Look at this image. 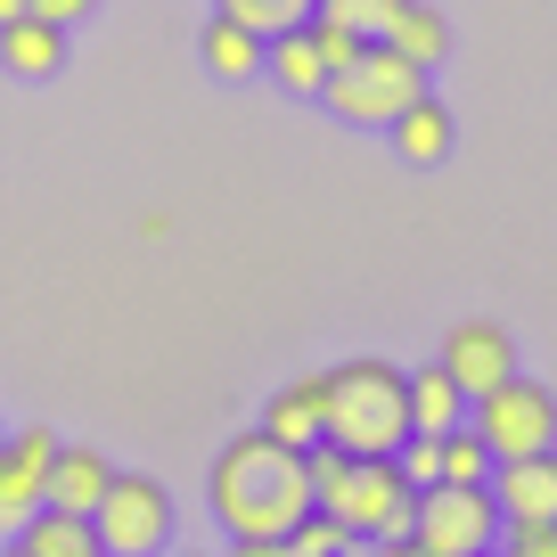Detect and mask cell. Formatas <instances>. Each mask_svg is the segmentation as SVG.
Returning <instances> with one entry per match:
<instances>
[{
	"label": "cell",
	"instance_id": "6da1fadb",
	"mask_svg": "<svg viewBox=\"0 0 557 557\" xmlns=\"http://www.w3.org/2000/svg\"><path fill=\"white\" fill-rule=\"evenodd\" d=\"M206 508L222 533H255V541H287L312 517V459L296 443H278L271 426H246L213 451L206 468Z\"/></svg>",
	"mask_w": 557,
	"mask_h": 557
},
{
	"label": "cell",
	"instance_id": "7a4b0ae2",
	"mask_svg": "<svg viewBox=\"0 0 557 557\" xmlns=\"http://www.w3.org/2000/svg\"><path fill=\"white\" fill-rule=\"evenodd\" d=\"M329 443L352 459H394L410 443V369L377 361H336L329 369Z\"/></svg>",
	"mask_w": 557,
	"mask_h": 557
},
{
	"label": "cell",
	"instance_id": "3957f363",
	"mask_svg": "<svg viewBox=\"0 0 557 557\" xmlns=\"http://www.w3.org/2000/svg\"><path fill=\"white\" fill-rule=\"evenodd\" d=\"M312 508H329L336 524H352L361 541H394L410 533V508H418V484L401 475V459H352L336 443H312Z\"/></svg>",
	"mask_w": 557,
	"mask_h": 557
},
{
	"label": "cell",
	"instance_id": "277c9868",
	"mask_svg": "<svg viewBox=\"0 0 557 557\" xmlns=\"http://www.w3.org/2000/svg\"><path fill=\"white\" fill-rule=\"evenodd\" d=\"M410 99H426V66H410L394 41H369V50L352 58V66H336L329 90H320V107H329L336 123H352V132H385Z\"/></svg>",
	"mask_w": 557,
	"mask_h": 557
},
{
	"label": "cell",
	"instance_id": "5b68a950",
	"mask_svg": "<svg viewBox=\"0 0 557 557\" xmlns=\"http://www.w3.org/2000/svg\"><path fill=\"white\" fill-rule=\"evenodd\" d=\"M410 533L435 557H492L500 549V500H492V484H426L410 508Z\"/></svg>",
	"mask_w": 557,
	"mask_h": 557
},
{
	"label": "cell",
	"instance_id": "8992f818",
	"mask_svg": "<svg viewBox=\"0 0 557 557\" xmlns=\"http://www.w3.org/2000/svg\"><path fill=\"white\" fill-rule=\"evenodd\" d=\"M468 426L492 443V459H524V451H557V394L533 377H500L492 394L468 401Z\"/></svg>",
	"mask_w": 557,
	"mask_h": 557
},
{
	"label": "cell",
	"instance_id": "52a82bcc",
	"mask_svg": "<svg viewBox=\"0 0 557 557\" xmlns=\"http://www.w3.org/2000/svg\"><path fill=\"white\" fill-rule=\"evenodd\" d=\"M99 541H107V557H164L173 549V492L157 475L115 468V484L99 500Z\"/></svg>",
	"mask_w": 557,
	"mask_h": 557
},
{
	"label": "cell",
	"instance_id": "ba28073f",
	"mask_svg": "<svg viewBox=\"0 0 557 557\" xmlns=\"http://www.w3.org/2000/svg\"><path fill=\"white\" fill-rule=\"evenodd\" d=\"M50 459H58L50 426H17L0 443V533H25L50 508Z\"/></svg>",
	"mask_w": 557,
	"mask_h": 557
},
{
	"label": "cell",
	"instance_id": "9c48e42d",
	"mask_svg": "<svg viewBox=\"0 0 557 557\" xmlns=\"http://www.w3.org/2000/svg\"><path fill=\"white\" fill-rule=\"evenodd\" d=\"M443 369L459 377V394H492L500 377H517V345H508L500 320H459L451 336H443Z\"/></svg>",
	"mask_w": 557,
	"mask_h": 557
},
{
	"label": "cell",
	"instance_id": "30bf717a",
	"mask_svg": "<svg viewBox=\"0 0 557 557\" xmlns=\"http://www.w3.org/2000/svg\"><path fill=\"white\" fill-rule=\"evenodd\" d=\"M492 500H500V524H557V451L492 459Z\"/></svg>",
	"mask_w": 557,
	"mask_h": 557
},
{
	"label": "cell",
	"instance_id": "8fae6325",
	"mask_svg": "<svg viewBox=\"0 0 557 557\" xmlns=\"http://www.w3.org/2000/svg\"><path fill=\"white\" fill-rule=\"evenodd\" d=\"M262 426H271L278 443H296V451L329 443V369H320V377H287L271 394V410H262Z\"/></svg>",
	"mask_w": 557,
	"mask_h": 557
},
{
	"label": "cell",
	"instance_id": "7c38bea8",
	"mask_svg": "<svg viewBox=\"0 0 557 557\" xmlns=\"http://www.w3.org/2000/svg\"><path fill=\"white\" fill-rule=\"evenodd\" d=\"M107 484H115V459H107V451H90V443H58V459H50V508L99 517Z\"/></svg>",
	"mask_w": 557,
	"mask_h": 557
},
{
	"label": "cell",
	"instance_id": "4fadbf2b",
	"mask_svg": "<svg viewBox=\"0 0 557 557\" xmlns=\"http://www.w3.org/2000/svg\"><path fill=\"white\" fill-rule=\"evenodd\" d=\"M385 139H394V157H401V164H418V173H426V164H443V157H451L459 123H451V107H443L435 90H426V99H410L394 123H385Z\"/></svg>",
	"mask_w": 557,
	"mask_h": 557
},
{
	"label": "cell",
	"instance_id": "5bb4252c",
	"mask_svg": "<svg viewBox=\"0 0 557 557\" xmlns=\"http://www.w3.org/2000/svg\"><path fill=\"white\" fill-rule=\"evenodd\" d=\"M0 66L17 74V83H50V74L66 66V25H50V17L25 9L17 25H0Z\"/></svg>",
	"mask_w": 557,
	"mask_h": 557
},
{
	"label": "cell",
	"instance_id": "9a60e30c",
	"mask_svg": "<svg viewBox=\"0 0 557 557\" xmlns=\"http://www.w3.org/2000/svg\"><path fill=\"white\" fill-rule=\"evenodd\" d=\"M262 74H271L287 99H320V90H329V58H320L312 25H287V34L262 41Z\"/></svg>",
	"mask_w": 557,
	"mask_h": 557
},
{
	"label": "cell",
	"instance_id": "2e32d148",
	"mask_svg": "<svg viewBox=\"0 0 557 557\" xmlns=\"http://www.w3.org/2000/svg\"><path fill=\"white\" fill-rule=\"evenodd\" d=\"M197 58H206V74H213V83H255V74H262V34L213 9V17H206V34H197Z\"/></svg>",
	"mask_w": 557,
	"mask_h": 557
},
{
	"label": "cell",
	"instance_id": "e0dca14e",
	"mask_svg": "<svg viewBox=\"0 0 557 557\" xmlns=\"http://www.w3.org/2000/svg\"><path fill=\"white\" fill-rule=\"evenodd\" d=\"M451 426H468V394H459V377L443 361L410 369V435H451Z\"/></svg>",
	"mask_w": 557,
	"mask_h": 557
},
{
	"label": "cell",
	"instance_id": "ac0fdd59",
	"mask_svg": "<svg viewBox=\"0 0 557 557\" xmlns=\"http://www.w3.org/2000/svg\"><path fill=\"white\" fill-rule=\"evenodd\" d=\"M25 549L34 557H107V541H99V517H74V508H41L34 524H25Z\"/></svg>",
	"mask_w": 557,
	"mask_h": 557
},
{
	"label": "cell",
	"instance_id": "d6986e66",
	"mask_svg": "<svg viewBox=\"0 0 557 557\" xmlns=\"http://www.w3.org/2000/svg\"><path fill=\"white\" fill-rule=\"evenodd\" d=\"M385 41H394L410 66H426V74L451 58V25H443V9H426V0H401V17H394V34H385Z\"/></svg>",
	"mask_w": 557,
	"mask_h": 557
},
{
	"label": "cell",
	"instance_id": "ffe728a7",
	"mask_svg": "<svg viewBox=\"0 0 557 557\" xmlns=\"http://www.w3.org/2000/svg\"><path fill=\"white\" fill-rule=\"evenodd\" d=\"M435 459H443L435 484H492V443L475 435V426H451V435H435Z\"/></svg>",
	"mask_w": 557,
	"mask_h": 557
},
{
	"label": "cell",
	"instance_id": "44dd1931",
	"mask_svg": "<svg viewBox=\"0 0 557 557\" xmlns=\"http://www.w3.org/2000/svg\"><path fill=\"white\" fill-rule=\"evenodd\" d=\"M213 9H222V17H238V25H255V34L271 41V34H287V25H312L320 0H213Z\"/></svg>",
	"mask_w": 557,
	"mask_h": 557
},
{
	"label": "cell",
	"instance_id": "7402d4cb",
	"mask_svg": "<svg viewBox=\"0 0 557 557\" xmlns=\"http://www.w3.org/2000/svg\"><path fill=\"white\" fill-rule=\"evenodd\" d=\"M312 17H336V25H352L361 41H385L394 17H401V0H320Z\"/></svg>",
	"mask_w": 557,
	"mask_h": 557
},
{
	"label": "cell",
	"instance_id": "603a6c76",
	"mask_svg": "<svg viewBox=\"0 0 557 557\" xmlns=\"http://www.w3.org/2000/svg\"><path fill=\"white\" fill-rule=\"evenodd\" d=\"M287 541H304L312 557H345V549H361V533H352V524H336L329 508H312V517H304V524H296Z\"/></svg>",
	"mask_w": 557,
	"mask_h": 557
},
{
	"label": "cell",
	"instance_id": "cb8c5ba5",
	"mask_svg": "<svg viewBox=\"0 0 557 557\" xmlns=\"http://www.w3.org/2000/svg\"><path fill=\"white\" fill-rule=\"evenodd\" d=\"M312 41H320V58H329V74H336V66H352V58L369 50V41L352 34V25H336V17H312Z\"/></svg>",
	"mask_w": 557,
	"mask_h": 557
},
{
	"label": "cell",
	"instance_id": "d4e9b609",
	"mask_svg": "<svg viewBox=\"0 0 557 557\" xmlns=\"http://www.w3.org/2000/svg\"><path fill=\"white\" fill-rule=\"evenodd\" d=\"M492 557H557V524H500Z\"/></svg>",
	"mask_w": 557,
	"mask_h": 557
},
{
	"label": "cell",
	"instance_id": "484cf974",
	"mask_svg": "<svg viewBox=\"0 0 557 557\" xmlns=\"http://www.w3.org/2000/svg\"><path fill=\"white\" fill-rule=\"evenodd\" d=\"M90 9H99V0H34V17L66 25V34H74V25H83V17H90Z\"/></svg>",
	"mask_w": 557,
	"mask_h": 557
},
{
	"label": "cell",
	"instance_id": "4316f807",
	"mask_svg": "<svg viewBox=\"0 0 557 557\" xmlns=\"http://www.w3.org/2000/svg\"><path fill=\"white\" fill-rule=\"evenodd\" d=\"M377 557H435V549H426L418 533H394V541H377Z\"/></svg>",
	"mask_w": 557,
	"mask_h": 557
},
{
	"label": "cell",
	"instance_id": "83f0119b",
	"mask_svg": "<svg viewBox=\"0 0 557 557\" xmlns=\"http://www.w3.org/2000/svg\"><path fill=\"white\" fill-rule=\"evenodd\" d=\"M230 557H278V541H255V533H230Z\"/></svg>",
	"mask_w": 557,
	"mask_h": 557
},
{
	"label": "cell",
	"instance_id": "f1b7e54d",
	"mask_svg": "<svg viewBox=\"0 0 557 557\" xmlns=\"http://www.w3.org/2000/svg\"><path fill=\"white\" fill-rule=\"evenodd\" d=\"M25 9H34V0H0V25H17V17H25Z\"/></svg>",
	"mask_w": 557,
	"mask_h": 557
},
{
	"label": "cell",
	"instance_id": "f546056e",
	"mask_svg": "<svg viewBox=\"0 0 557 557\" xmlns=\"http://www.w3.org/2000/svg\"><path fill=\"white\" fill-rule=\"evenodd\" d=\"M0 557H34V549H25V541H9V549H0Z\"/></svg>",
	"mask_w": 557,
	"mask_h": 557
},
{
	"label": "cell",
	"instance_id": "4dcf8cb0",
	"mask_svg": "<svg viewBox=\"0 0 557 557\" xmlns=\"http://www.w3.org/2000/svg\"><path fill=\"white\" fill-rule=\"evenodd\" d=\"M345 557H377V541H361V549H345Z\"/></svg>",
	"mask_w": 557,
	"mask_h": 557
},
{
	"label": "cell",
	"instance_id": "1f68e13d",
	"mask_svg": "<svg viewBox=\"0 0 557 557\" xmlns=\"http://www.w3.org/2000/svg\"><path fill=\"white\" fill-rule=\"evenodd\" d=\"M164 557H206V549H164Z\"/></svg>",
	"mask_w": 557,
	"mask_h": 557
},
{
	"label": "cell",
	"instance_id": "d6a6232c",
	"mask_svg": "<svg viewBox=\"0 0 557 557\" xmlns=\"http://www.w3.org/2000/svg\"><path fill=\"white\" fill-rule=\"evenodd\" d=\"M0 443H9V435H0Z\"/></svg>",
	"mask_w": 557,
	"mask_h": 557
}]
</instances>
